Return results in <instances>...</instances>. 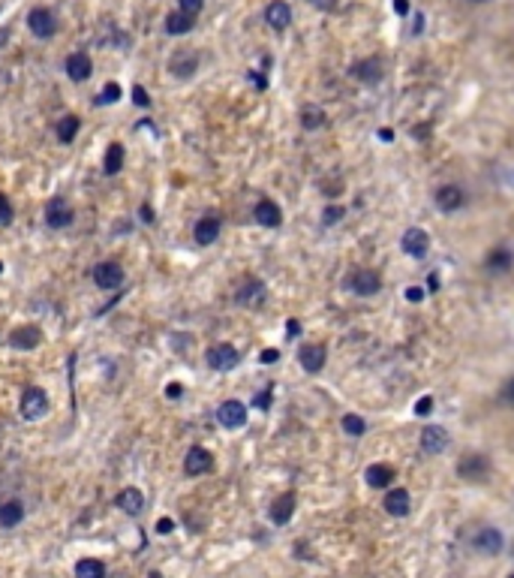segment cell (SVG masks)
I'll return each instance as SVG.
<instances>
[{"label":"cell","instance_id":"obj_1","mask_svg":"<svg viewBox=\"0 0 514 578\" xmlns=\"http://www.w3.org/2000/svg\"><path fill=\"white\" fill-rule=\"evenodd\" d=\"M343 287L349 292H355V296H361V298H370L382 289V274L373 271V269H352L343 278Z\"/></svg>","mask_w":514,"mask_h":578},{"label":"cell","instance_id":"obj_2","mask_svg":"<svg viewBox=\"0 0 514 578\" xmlns=\"http://www.w3.org/2000/svg\"><path fill=\"white\" fill-rule=\"evenodd\" d=\"M48 395L39 389V386H28V389L21 392V401H19V413H21V419H28V422H39L42 416L48 413Z\"/></svg>","mask_w":514,"mask_h":578},{"label":"cell","instance_id":"obj_3","mask_svg":"<svg viewBox=\"0 0 514 578\" xmlns=\"http://www.w3.org/2000/svg\"><path fill=\"white\" fill-rule=\"evenodd\" d=\"M490 470H493V464L481 452L466 455V458H460V464H457V476L463 482H475V485H481V482L490 476Z\"/></svg>","mask_w":514,"mask_h":578},{"label":"cell","instance_id":"obj_4","mask_svg":"<svg viewBox=\"0 0 514 578\" xmlns=\"http://www.w3.org/2000/svg\"><path fill=\"white\" fill-rule=\"evenodd\" d=\"M400 247H403V253L412 256V260H424V256L430 253V232L421 226H409L403 232V238H400Z\"/></svg>","mask_w":514,"mask_h":578},{"label":"cell","instance_id":"obj_5","mask_svg":"<svg viewBox=\"0 0 514 578\" xmlns=\"http://www.w3.org/2000/svg\"><path fill=\"white\" fill-rule=\"evenodd\" d=\"M28 28L37 39H51L57 33V19H55L51 10H46V6H37V10L28 12Z\"/></svg>","mask_w":514,"mask_h":578},{"label":"cell","instance_id":"obj_6","mask_svg":"<svg viewBox=\"0 0 514 578\" xmlns=\"http://www.w3.org/2000/svg\"><path fill=\"white\" fill-rule=\"evenodd\" d=\"M208 368L211 370H220V374H226V370H232V368H238V361H241V352L232 347V343H214L211 350H208Z\"/></svg>","mask_w":514,"mask_h":578},{"label":"cell","instance_id":"obj_7","mask_svg":"<svg viewBox=\"0 0 514 578\" xmlns=\"http://www.w3.org/2000/svg\"><path fill=\"white\" fill-rule=\"evenodd\" d=\"M217 422H220L223 428H229V431H238L247 425V404L244 401H223L220 407H217Z\"/></svg>","mask_w":514,"mask_h":578},{"label":"cell","instance_id":"obj_8","mask_svg":"<svg viewBox=\"0 0 514 578\" xmlns=\"http://www.w3.org/2000/svg\"><path fill=\"white\" fill-rule=\"evenodd\" d=\"M349 75L358 79L361 84H379L382 75H385V66H382L379 57H361L349 66Z\"/></svg>","mask_w":514,"mask_h":578},{"label":"cell","instance_id":"obj_9","mask_svg":"<svg viewBox=\"0 0 514 578\" xmlns=\"http://www.w3.org/2000/svg\"><path fill=\"white\" fill-rule=\"evenodd\" d=\"M472 545L478 554H484V557H499L505 548V536H502V530H496V527H481L475 533Z\"/></svg>","mask_w":514,"mask_h":578},{"label":"cell","instance_id":"obj_10","mask_svg":"<svg viewBox=\"0 0 514 578\" xmlns=\"http://www.w3.org/2000/svg\"><path fill=\"white\" fill-rule=\"evenodd\" d=\"M433 202H437L439 211L455 214V211H460V208L466 205V190L457 187V184H442V187L437 190V196H433Z\"/></svg>","mask_w":514,"mask_h":578},{"label":"cell","instance_id":"obj_11","mask_svg":"<svg viewBox=\"0 0 514 578\" xmlns=\"http://www.w3.org/2000/svg\"><path fill=\"white\" fill-rule=\"evenodd\" d=\"M91 278H93V283H97L100 289H118L120 283H124V269H120L118 262H111V260H106V262H100V265H93V271H91Z\"/></svg>","mask_w":514,"mask_h":578},{"label":"cell","instance_id":"obj_12","mask_svg":"<svg viewBox=\"0 0 514 578\" xmlns=\"http://www.w3.org/2000/svg\"><path fill=\"white\" fill-rule=\"evenodd\" d=\"M69 223H73V208H69V202L64 196H51L46 202V226L51 229H66Z\"/></svg>","mask_w":514,"mask_h":578},{"label":"cell","instance_id":"obj_13","mask_svg":"<svg viewBox=\"0 0 514 578\" xmlns=\"http://www.w3.org/2000/svg\"><path fill=\"white\" fill-rule=\"evenodd\" d=\"M418 443H421L424 455H442L448 449V431L439 425H427L421 434H418Z\"/></svg>","mask_w":514,"mask_h":578},{"label":"cell","instance_id":"obj_14","mask_svg":"<svg viewBox=\"0 0 514 578\" xmlns=\"http://www.w3.org/2000/svg\"><path fill=\"white\" fill-rule=\"evenodd\" d=\"M214 470V455L205 446H193L184 458V473L187 476H205Z\"/></svg>","mask_w":514,"mask_h":578},{"label":"cell","instance_id":"obj_15","mask_svg":"<svg viewBox=\"0 0 514 578\" xmlns=\"http://www.w3.org/2000/svg\"><path fill=\"white\" fill-rule=\"evenodd\" d=\"M268 296V289H265V283L259 280V278H250V280H244L238 292H235V301H238L241 307H259L265 301Z\"/></svg>","mask_w":514,"mask_h":578},{"label":"cell","instance_id":"obj_16","mask_svg":"<svg viewBox=\"0 0 514 578\" xmlns=\"http://www.w3.org/2000/svg\"><path fill=\"white\" fill-rule=\"evenodd\" d=\"M64 70L73 82H88L91 73H93V60L88 51H73L66 60H64Z\"/></svg>","mask_w":514,"mask_h":578},{"label":"cell","instance_id":"obj_17","mask_svg":"<svg viewBox=\"0 0 514 578\" xmlns=\"http://www.w3.org/2000/svg\"><path fill=\"white\" fill-rule=\"evenodd\" d=\"M325 359H328V350L322 347V343H304V347L298 350V361L307 374H322Z\"/></svg>","mask_w":514,"mask_h":578},{"label":"cell","instance_id":"obj_18","mask_svg":"<svg viewBox=\"0 0 514 578\" xmlns=\"http://www.w3.org/2000/svg\"><path fill=\"white\" fill-rule=\"evenodd\" d=\"M196 70H199V55H196V51H190V48L175 51L172 60H169V73L175 75V79H190Z\"/></svg>","mask_w":514,"mask_h":578},{"label":"cell","instance_id":"obj_19","mask_svg":"<svg viewBox=\"0 0 514 578\" xmlns=\"http://www.w3.org/2000/svg\"><path fill=\"white\" fill-rule=\"evenodd\" d=\"M220 229H223V220L217 217V214H205V217L193 226V238H196V244H202V247L214 244V241L220 238Z\"/></svg>","mask_w":514,"mask_h":578},{"label":"cell","instance_id":"obj_20","mask_svg":"<svg viewBox=\"0 0 514 578\" xmlns=\"http://www.w3.org/2000/svg\"><path fill=\"white\" fill-rule=\"evenodd\" d=\"M265 24L271 30H286L292 24V6L286 0H271L265 6Z\"/></svg>","mask_w":514,"mask_h":578},{"label":"cell","instance_id":"obj_21","mask_svg":"<svg viewBox=\"0 0 514 578\" xmlns=\"http://www.w3.org/2000/svg\"><path fill=\"white\" fill-rule=\"evenodd\" d=\"M253 217H256L259 226L277 229L283 223V211H280V205H277L274 199H259L256 208H253Z\"/></svg>","mask_w":514,"mask_h":578},{"label":"cell","instance_id":"obj_22","mask_svg":"<svg viewBox=\"0 0 514 578\" xmlns=\"http://www.w3.org/2000/svg\"><path fill=\"white\" fill-rule=\"evenodd\" d=\"M115 506L124 515H129V518H138V515L145 512V494L138 488H124V491H118Z\"/></svg>","mask_w":514,"mask_h":578},{"label":"cell","instance_id":"obj_23","mask_svg":"<svg viewBox=\"0 0 514 578\" xmlns=\"http://www.w3.org/2000/svg\"><path fill=\"white\" fill-rule=\"evenodd\" d=\"M39 343H42L39 325H21V329H12V334H10V347L12 350H21V352L37 350Z\"/></svg>","mask_w":514,"mask_h":578},{"label":"cell","instance_id":"obj_24","mask_svg":"<svg viewBox=\"0 0 514 578\" xmlns=\"http://www.w3.org/2000/svg\"><path fill=\"white\" fill-rule=\"evenodd\" d=\"M295 506H298V497L292 494V491H286V494H280L271 503V521L277 524V527H283V524H289L292 521V515H295Z\"/></svg>","mask_w":514,"mask_h":578},{"label":"cell","instance_id":"obj_25","mask_svg":"<svg viewBox=\"0 0 514 578\" xmlns=\"http://www.w3.org/2000/svg\"><path fill=\"white\" fill-rule=\"evenodd\" d=\"M511 265H514V253L505 244L490 247V253L484 256V269L490 274H505V271H511Z\"/></svg>","mask_w":514,"mask_h":578},{"label":"cell","instance_id":"obj_26","mask_svg":"<svg viewBox=\"0 0 514 578\" xmlns=\"http://www.w3.org/2000/svg\"><path fill=\"white\" fill-rule=\"evenodd\" d=\"M364 479H367L370 488H391L397 479V470L391 467V464H370L367 470H364Z\"/></svg>","mask_w":514,"mask_h":578},{"label":"cell","instance_id":"obj_27","mask_svg":"<svg viewBox=\"0 0 514 578\" xmlns=\"http://www.w3.org/2000/svg\"><path fill=\"white\" fill-rule=\"evenodd\" d=\"M409 509H412V497H409L406 488H391L385 494V512L394 515V518H406Z\"/></svg>","mask_w":514,"mask_h":578},{"label":"cell","instance_id":"obj_28","mask_svg":"<svg viewBox=\"0 0 514 578\" xmlns=\"http://www.w3.org/2000/svg\"><path fill=\"white\" fill-rule=\"evenodd\" d=\"M196 28V15H190V12H169L165 15V33H172V37H184V33H190Z\"/></svg>","mask_w":514,"mask_h":578},{"label":"cell","instance_id":"obj_29","mask_svg":"<svg viewBox=\"0 0 514 578\" xmlns=\"http://www.w3.org/2000/svg\"><path fill=\"white\" fill-rule=\"evenodd\" d=\"M24 518V503L21 500H6V503H0V527H15V524H21Z\"/></svg>","mask_w":514,"mask_h":578},{"label":"cell","instance_id":"obj_30","mask_svg":"<svg viewBox=\"0 0 514 578\" xmlns=\"http://www.w3.org/2000/svg\"><path fill=\"white\" fill-rule=\"evenodd\" d=\"M124 157H127L124 145H120V142H111L109 151H106V160H102V172H106V175H118V172L124 169Z\"/></svg>","mask_w":514,"mask_h":578},{"label":"cell","instance_id":"obj_31","mask_svg":"<svg viewBox=\"0 0 514 578\" xmlns=\"http://www.w3.org/2000/svg\"><path fill=\"white\" fill-rule=\"evenodd\" d=\"M325 109L322 106H304L301 109V127L307 133H313V130H322V127H325Z\"/></svg>","mask_w":514,"mask_h":578},{"label":"cell","instance_id":"obj_32","mask_svg":"<svg viewBox=\"0 0 514 578\" xmlns=\"http://www.w3.org/2000/svg\"><path fill=\"white\" fill-rule=\"evenodd\" d=\"M75 578H106V563L97 557H82L75 563Z\"/></svg>","mask_w":514,"mask_h":578},{"label":"cell","instance_id":"obj_33","mask_svg":"<svg viewBox=\"0 0 514 578\" xmlns=\"http://www.w3.org/2000/svg\"><path fill=\"white\" fill-rule=\"evenodd\" d=\"M78 130H82V120H78L75 115L60 118V124H57V142H60V145H73L75 136H78Z\"/></svg>","mask_w":514,"mask_h":578},{"label":"cell","instance_id":"obj_34","mask_svg":"<svg viewBox=\"0 0 514 578\" xmlns=\"http://www.w3.org/2000/svg\"><path fill=\"white\" fill-rule=\"evenodd\" d=\"M340 425H343V431H346L349 437H364V434H367V422H364L358 413H346Z\"/></svg>","mask_w":514,"mask_h":578},{"label":"cell","instance_id":"obj_35","mask_svg":"<svg viewBox=\"0 0 514 578\" xmlns=\"http://www.w3.org/2000/svg\"><path fill=\"white\" fill-rule=\"evenodd\" d=\"M120 97H124V91H120V84H118V82H109L106 88L100 91V97H97V106H111V102H118Z\"/></svg>","mask_w":514,"mask_h":578},{"label":"cell","instance_id":"obj_36","mask_svg":"<svg viewBox=\"0 0 514 578\" xmlns=\"http://www.w3.org/2000/svg\"><path fill=\"white\" fill-rule=\"evenodd\" d=\"M343 217H346V208H340V205H328V208L322 211V223H325V226H337Z\"/></svg>","mask_w":514,"mask_h":578},{"label":"cell","instance_id":"obj_37","mask_svg":"<svg viewBox=\"0 0 514 578\" xmlns=\"http://www.w3.org/2000/svg\"><path fill=\"white\" fill-rule=\"evenodd\" d=\"M499 404L502 407H508V410H514V377H508L502 383V389H499Z\"/></svg>","mask_w":514,"mask_h":578},{"label":"cell","instance_id":"obj_38","mask_svg":"<svg viewBox=\"0 0 514 578\" xmlns=\"http://www.w3.org/2000/svg\"><path fill=\"white\" fill-rule=\"evenodd\" d=\"M12 217H15V211H12V202L6 199L3 193H0V226H10V223H12Z\"/></svg>","mask_w":514,"mask_h":578},{"label":"cell","instance_id":"obj_39","mask_svg":"<svg viewBox=\"0 0 514 578\" xmlns=\"http://www.w3.org/2000/svg\"><path fill=\"white\" fill-rule=\"evenodd\" d=\"M271 398H274V386H265V389L253 398V404H256L259 410H271Z\"/></svg>","mask_w":514,"mask_h":578},{"label":"cell","instance_id":"obj_40","mask_svg":"<svg viewBox=\"0 0 514 578\" xmlns=\"http://www.w3.org/2000/svg\"><path fill=\"white\" fill-rule=\"evenodd\" d=\"M205 6V0H178V10L181 12H190V15H199Z\"/></svg>","mask_w":514,"mask_h":578},{"label":"cell","instance_id":"obj_41","mask_svg":"<svg viewBox=\"0 0 514 578\" xmlns=\"http://www.w3.org/2000/svg\"><path fill=\"white\" fill-rule=\"evenodd\" d=\"M433 413V398L430 395H424V398L415 401V416H430Z\"/></svg>","mask_w":514,"mask_h":578},{"label":"cell","instance_id":"obj_42","mask_svg":"<svg viewBox=\"0 0 514 578\" xmlns=\"http://www.w3.org/2000/svg\"><path fill=\"white\" fill-rule=\"evenodd\" d=\"M424 296H427L424 287H406V301H412V305H421Z\"/></svg>","mask_w":514,"mask_h":578},{"label":"cell","instance_id":"obj_43","mask_svg":"<svg viewBox=\"0 0 514 578\" xmlns=\"http://www.w3.org/2000/svg\"><path fill=\"white\" fill-rule=\"evenodd\" d=\"M133 102H136V106H151V97H147V91L142 88V84H136V88H133Z\"/></svg>","mask_w":514,"mask_h":578},{"label":"cell","instance_id":"obj_44","mask_svg":"<svg viewBox=\"0 0 514 578\" xmlns=\"http://www.w3.org/2000/svg\"><path fill=\"white\" fill-rule=\"evenodd\" d=\"M259 361H262V365H274V361H280V350H262V356H259Z\"/></svg>","mask_w":514,"mask_h":578},{"label":"cell","instance_id":"obj_45","mask_svg":"<svg viewBox=\"0 0 514 578\" xmlns=\"http://www.w3.org/2000/svg\"><path fill=\"white\" fill-rule=\"evenodd\" d=\"M172 530H175V521H172V518H160V521H156V533H160V536H169Z\"/></svg>","mask_w":514,"mask_h":578},{"label":"cell","instance_id":"obj_46","mask_svg":"<svg viewBox=\"0 0 514 578\" xmlns=\"http://www.w3.org/2000/svg\"><path fill=\"white\" fill-rule=\"evenodd\" d=\"M247 79H250L253 84H256L259 91H265V88H268V79H265V75H259V70H250V73H247Z\"/></svg>","mask_w":514,"mask_h":578},{"label":"cell","instance_id":"obj_47","mask_svg":"<svg viewBox=\"0 0 514 578\" xmlns=\"http://www.w3.org/2000/svg\"><path fill=\"white\" fill-rule=\"evenodd\" d=\"M298 334H301V323H298V319H289V323H286V338L295 341Z\"/></svg>","mask_w":514,"mask_h":578},{"label":"cell","instance_id":"obj_48","mask_svg":"<svg viewBox=\"0 0 514 578\" xmlns=\"http://www.w3.org/2000/svg\"><path fill=\"white\" fill-rule=\"evenodd\" d=\"M310 6H316V10H325V12H331L337 6V0H310Z\"/></svg>","mask_w":514,"mask_h":578},{"label":"cell","instance_id":"obj_49","mask_svg":"<svg viewBox=\"0 0 514 578\" xmlns=\"http://www.w3.org/2000/svg\"><path fill=\"white\" fill-rule=\"evenodd\" d=\"M391 6L397 15H409V0H391Z\"/></svg>","mask_w":514,"mask_h":578},{"label":"cell","instance_id":"obj_50","mask_svg":"<svg viewBox=\"0 0 514 578\" xmlns=\"http://www.w3.org/2000/svg\"><path fill=\"white\" fill-rule=\"evenodd\" d=\"M165 395H169V398H181V395H184V389H181V383H169Z\"/></svg>","mask_w":514,"mask_h":578},{"label":"cell","instance_id":"obj_51","mask_svg":"<svg viewBox=\"0 0 514 578\" xmlns=\"http://www.w3.org/2000/svg\"><path fill=\"white\" fill-rule=\"evenodd\" d=\"M138 214H142V220H145V223H154V220H156V217H154V211L147 208V205H142V211H138Z\"/></svg>","mask_w":514,"mask_h":578},{"label":"cell","instance_id":"obj_52","mask_svg":"<svg viewBox=\"0 0 514 578\" xmlns=\"http://www.w3.org/2000/svg\"><path fill=\"white\" fill-rule=\"evenodd\" d=\"M379 139H382V142H391V139H394V130H388V127H382V130H379Z\"/></svg>","mask_w":514,"mask_h":578},{"label":"cell","instance_id":"obj_53","mask_svg":"<svg viewBox=\"0 0 514 578\" xmlns=\"http://www.w3.org/2000/svg\"><path fill=\"white\" fill-rule=\"evenodd\" d=\"M427 287H430V292H437V287H439V274H430V278H427Z\"/></svg>","mask_w":514,"mask_h":578},{"label":"cell","instance_id":"obj_54","mask_svg":"<svg viewBox=\"0 0 514 578\" xmlns=\"http://www.w3.org/2000/svg\"><path fill=\"white\" fill-rule=\"evenodd\" d=\"M421 30H424V19H421V15H418V21H415V28H412V33H415V37H418V33H421Z\"/></svg>","mask_w":514,"mask_h":578},{"label":"cell","instance_id":"obj_55","mask_svg":"<svg viewBox=\"0 0 514 578\" xmlns=\"http://www.w3.org/2000/svg\"><path fill=\"white\" fill-rule=\"evenodd\" d=\"M469 3H490V0H469Z\"/></svg>","mask_w":514,"mask_h":578},{"label":"cell","instance_id":"obj_56","mask_svg":"<svg viewBox=\"0 0 514 578\" xmlns=\"http://www.w3.org/2000/svg\"><path fill=\"white\" fill-rule=\"evenodd\" d=\"M147 578H163V575H160V572H151V575H147Z\"/></svg>","mask_w":514,"mask_h":578},{"label":"cell","instance_id":"obj_57","mask_svg":"<svg viewBox=\"0 0 514 578\" xmlns=\"http://www.w3.org/2000/svg\"><path fill=\"white\" fill-rule=\"evenodd\" d=\"M0 271H3V262H0Z\"/></svg>","mask_w":514,"mask_h":578},{"label":"cell","instance_id":"obj_58","mask_svg":"<svg viewBox=\"0 0 514 578\" xmlns=\"http://www.w3.org/2000/svg\"><path fill=\"white\" fill-rule=\"evenodd\" d=\"M508 578H514V572H511V575H508Z\"/></svg>","mask_w":514,"mask_h":578}]
</instances>
